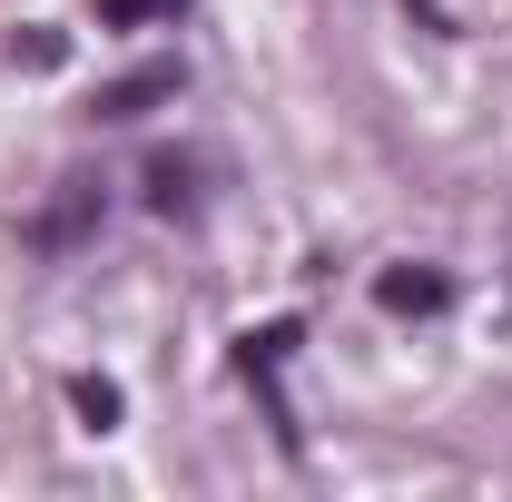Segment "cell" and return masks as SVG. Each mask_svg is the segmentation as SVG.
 I'll list each match as a JSON object with an SVG mask.
<instances>
[{
	"instance_id": "6da1fadb",
	"label": "cell",
	"mask_w": 512,
	"mask_h": 502,
	"mask_svg": "<svg viewBox=\"0 0 512 502\" xmlns=\"http://www.w3.org/2000/svg\"><path fill=\"white\" fill-rule=\"evenodd\" d=\"M296 355V325H256V335H237V375L266 394V414H276V443L296 453V414H286V394H276V365Z\"/></svg>"
},
{
	"instance_id": "7a4b0ae2",
	"label": "cell",
	"mask_w": 512,
	"mask_h": 502,
	"mask_svg": "<svg viewBox=\"0 0 512 502\" xmlns=\"http://www.w3.org/2000/svg\"><path fill=\"white\" fill-rule=\"evenodd\" d=\"M188 89V69L178 60H148V69H128V79H109L99 99H89V119H148L158 99H178Z\"/></svg>"
},
{
	"instance_id": "3957f363",
	"label": "cell",
	"mask_w": 512,
	"mask_h": 502,
	"mask_svg": "<svg viewBox=\"0 0 512 502\" xmlns=\"http://www.w3.org/2000/svg\"><path fill=\"white\" fill-rule=\"evenodd\" d=\"M375 306L384 315H444L453 306V276H434V266H384V276H375Z\"/></svg>"
},
{
	"instance_id": "277c9868",
	"label": "cell",
	"mask_w": 512,
	"mask_h": 502,
	"mask_svg": "<svg viewBox=\"0 0 512 502\" xmlns=\"http://www.w3.org/2000/svg\"><path fill=\"white\" fill-rule=\"evenodd\" d=\"M89 227H99V188H89V178H69L60 207H50V217H30V247H79Z\"/></svg>"
},
{
	"instance_id": "5b68a950",
	"label": "cell",
	"mask_w": 512,
	"mask_h": 502,
	"mask_svg": "<svg viewBox=\"0 0 512 502\" xmlns=\"http://www.w3.org/2000/svg\"><path fill=\"white\" fill-rule=\"evenodd\" d=\"M188 178H197L188 158H158V168H148V207H158V217H188V207H197Z\"/></svg>"
},
{
	"instance_id": "8992f818",
	"label": "cell",
	"mask_w": 512,
	"mask_h": 502,
	"mask_svg": "<svg viewBox=\"0 0 512 502\" xmlns=\"http://www.w3.org/2000/svg\"><path fill=\"white\" fill-rule=\"evenodd\" d=\"M69 404H79V424H89V434H119V384L79 375V384H69Z\"/></svg>"
},
{
	"instance_id": "52a82bcc",
	"label": "cell",
	"mask_w": 512,
	"mask_h": 502,
	"mask_svg": "<svg viewBox=\"0 0 512 502\" xmlns=\"http://www.w3.org/2000/svg\"><path fill=\"white\" fill-rule=\"evenodd\" d=\"M168 10H178V0H99L109 30H148V20H168Z\"/></svg>"
}]
</instances>
